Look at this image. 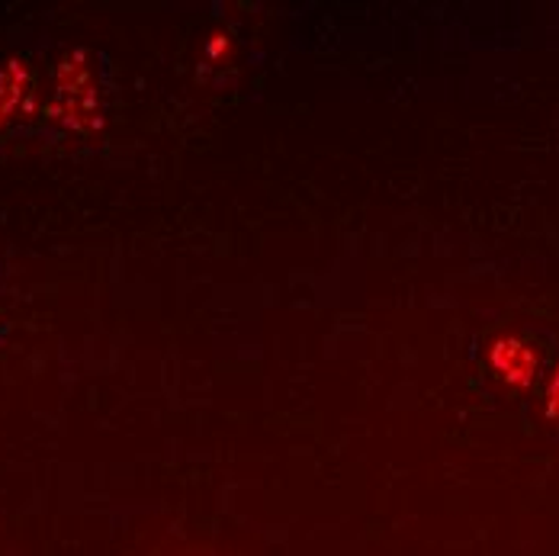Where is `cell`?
<instances>
[{"mask_svg": "<svg viewBox=\"0 0 559 556\" xmlns=\"http://www.w3.org/2000/svg\"><path fill=\"white\" fill-rule=\"evenodd\" d=\"M492 367L498 370L501 380H508L514 386H527V383H534V373H537V354L524 342L505 338L492 348Z\"/></svg>", "mask_w": 559, "mask_h": 556, "instance_id": "6da1fadb", "label": "cell"}, {"mask_svg": "<svg viewBox=\"0 0 559 556\" xmlns=\"http://www.w3.org/2000/svg\"><path fill=\"white\" fill-rule=\"evenodd\" d=\"M547 416L559 418V370L554 383H550V393H547Z\"/></svg>", "mask_w": 559, "mask_h": 556, "instance_id": "7a4b0ae2", "label": "cell"}]
</instances>
